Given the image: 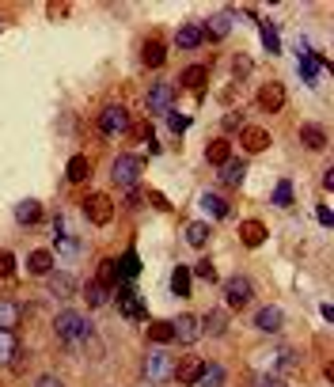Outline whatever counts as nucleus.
Wrapping results in <instances>:
<instances>
[{
    "mask_svg": "<svg viewBox=\"0 0 334 387\" xmlns=\"http://www.w3.org/2000/svg\"><path fill=\"white\" fill-rule=\"evenodd\" d=\"M95 334V323L80 312H72V307H61L58 315H53V338L61 342V346H84L87 338Z\"/></svg>",
    "mask_w": 334,
    "mask_h": 387,
    "instance_id": "f257e3e1",
    "label": "nucleus"
},
{
    "mask_svg": "<svg viewBox=\"0 0 334 387\" xmlns=\"http://www.w3.org/2000/svg\"><path fill=\"white\" fill-rule=\"evenodd\" d=\"M141 175H144V156H137V152H122L110 163V182L122 186V190H137Z\"/></svg>",
    "mask_w": 334,
    "mask_h": 387,
    "instance_id": "f03ea898",
    "label": "nucleus"
},
{
    "mask_svg": "<svg viewBox=\"0 0 334 387\" xmlns=\"http://www.w3.org/2000/svg\"><path fill=\"white\" fill-rule=\"evenodd\" d=\"M129 121L133 118H129V110L122 103H107L103 110H99V118H95V129L103 137H118V133H126L129 129Z\"/></svg>",
    "mask_w": 334,
    "mask_h": 387,
    "instance_id": "7ed1b4c3",
    "label": "nucleus"
},
{
    "mask_svg": "<svg viewBox=\"0 0 334 387\" xmlns=\"http://www.w3.org/2000/svg\"><path fill=\"white\" fill-rule=\"evenodd\" d=\"M254 300V285L247 273H236V278H228L225 285V304H228V312H243Z\"/></svg>",
    "mask_w": 334,
    "mask_h": 387,
    "instance_id": "20e7f679",
    "label": "nucleus"
},
{
    "mask_svg": "<svg viewBox=\"0 0 334 387\" xmlns=\"http://www.w3.org/2000/svg\"><path fill=\"white\" fill-rule=\"evenodd\" d=\"M171 357H167L163 349H149L144 353V361H141V376L149 383H163V380H171Z\"/></svg>",
    "mask_w": 334,
    "mask_h": 387,
    "instance_id": "39448f33",
    "label": "nucleus"
},
{
    "mask_svg": "<svg viewBox=\"0 0 334 387\" xmlns=\"http://www.w3.org/2000/svg\"><path fill=\"white\" fill-rule=\"evenodd\" d=\"M80 209H84V217L92 220L95 228H107L110 220H114V202H110L107 194H87L80 202Z\"/></svg>",
    "mask_w": 334,
    "mask_h": 387,
    "instance_id": "423d86ee",
    "label": "nucleus"
},
{
    "mask_svg": "<svg viewBox=\"0 0 334 387\" xmlns=\"http://www.w3.org/2000/svg\"><path fill=\"white\" fill-rule=\"evenodd\" d=\"M259 110H266V114H277V110H285V103H289V92H285V84L281 80H266L262 87H259Z\"/></svg>",
    "mask_w": 334,
    "mask_h": 387,
    "instance_id": "0eeeda50",
    "label": "nucleus"
},
{
    "mask_svg": "<svg viewBox=\"0 0 334 387\" xmlns=\"http://www.w3.org/2000/svg\"><path fill=\"white\" fill-rule=\"evenodd\" d=\"M251 323H254V330H262V334H277V330L285 327V312L277 304H262V307H254Z\"/></svg>",
    "mask_w": 334,
    "mask_h": 387,
    "instance_id": "6e6552de",
    "label": "nucleus"
},
{
    "mask_svg": "<svg viewBox=\"0 0 334 387\" xmlns=\"http://www.w3.org/2000/svg\"><path fill=\"white\" fill-rule=\"evenodd\" d=\"M144 107H149L152 114H171V107H175V87H171V84H152L149 92H144Z\"/></svg>",
    "mask_w": 334,
    "mask_h": 387,
    "instance_id": "1a4fd4ad",
    "label": "nucleus"
},
{
    "mask_svg": "<svg viewBox=\"0 0 334 387\" xmlns=\"http://www.w3.org/2000/svg\"><path fill=\"white\" fill-rule=\"evenodd\" d=\"M114 304H118V315H126V319H144V300H141V293L133 289V285H118Z\"/></svg>",
    "mask_w": 334,
    "mask_h": 387,
    "instance_id": "9d476101",
    "label": "nucleus"
},
{
    "mask_svg": "<svg viewBox=\"0 0 334 387\" xmlns=\"http://www.w3.org/2000/svg\"><path fill=\"white\" fill-rule=\"evenodd\" d=\"M202 357H198V353H186L183 361H175L171 364V380L175 383H183V387H190V383H198V376H202Z\"/></svg>",
    "mask_w": 334,
    "mask_h": 387,
    "instance_id": "9b49d317",
    "label": "nucleus"
},
{
    "mask_svg": "<svg viewBox=\"0 0 334 387\" xmlns=\"http://www.w3.org/2000/svg\"><path fill=\"white\" fill-rule=\"evenodd\" d=\"M171 327H175V342H179V346L202 342V319L198 315H179V319H171Z\"/></svg>",
    "mask_w": 334,
    "mask_h": 387,
    "instance_id": "f8f14e48",
    "label": "nucleus"
},
{
    "mask_svg": "<svg viewBox=\"0 0 334 387\" xmlns=\"http://www.w3.org/2000/svg\"><path fill=\"white\" fill-rule=\"evenodd\" d=\"M205 84H209V65L205 61H194L179 72V87H186V92H205Z\"/></svg>",
    "mask_w": 334,
    "mask_h": 387,
    "instance_id": "ddd939ff",
    "label": "nucleus"
},
{
    "mask_svg": "<svg viewBox=\"0 0 334 387\" xmlns=\"http://www.w3.org/2000/svg\"><path fill=\"white\" fill-rule=\"evenodd\" d=\"M243 179H247V160H243V156H232L228 163H220V186L239 190Z\"/></svg>",
    "mask_w": 334,
    "mask_h": 387,
    "instance_id": "4468645a",
    "label": "nucleus"
},
{
    "mask_svg": "<svg viewBox=\"0 0 334 387\" xmlns=\"http://www.w3.org/2000/svg\"><path fill=\"white\" fill-rule=\"evenodd\" d=\"M239 133H243V152H247V156H259V152L270 148V133H266L262 126H243Z\"/></svg>",
    "mask_w": 334,
    "mask_h": 387,
    "instance_id": "2eb2a0df",
    "label": "nucleus"
},
{
    "mask_svg": "<svg viewBox=\"0 0 334 387\" xmlns=\"http://www.w3.org/2000/svg\"><path fill=\"white\" fill-rule=\"evenodd\" d=\"M92 179V156H84V152H76V156H69V168H65V182L80 186Z\"/></svg>",
    "mask_w": 334,
    "mask_h": 387,
    "instance_id": "dca6fc26",
    "label": "nucleus"
},
{
    "mask_svg": "<svg viewBox=\"0 0 334 387\" xmlns=\"http://www.w3.org/2000/svg\"><path fill=\"white\" fill-rule=\"evenodd\" d=\"M232 12H217L209 23H202V31H205V42H225L228 35H232Z\"/></svg>",
    "mask_w": 334,
    "mask_h": 387,
    "instance_id": "f3484780",
    "label": "nucleus"
},
{
    "mask_svg": "<svg viewBox=\"0 0 334 387\" xmlns=\"http://www.w3.org/2000/svg\"><path fill=\"white\" fill-rule=\"evenodd\" d=\"M175 46H179V50H198V46H205L202 23H183L179 31H175Z\"/></svg>",
    "mask_w": 334,
    "mask_h": 387,
    "instance_id": "a211bd4d",
    "label": "nucleus"
},
{
    "mask_svg": "<svg viewBox=\"0 0 334 387\" xmlns=\"http://www.w3.org/2000/svg\"><path fill=\"white\" fill-rule=\"evenodd\" d=\"M266 236H270V231H266L262 220H243V224H239V243H243V247H251V251L262 247Z\"/></svg>",
    "mask_w": 334,
    "mask_h": 387,
    "instance_id": "6ab92c4d",
    "label": "nucleus"
},
{
    "mask_svg": "<svg viewBox=\"0 0 334 387\" xmlns=\"http://www.w3.org/2000/svg\"><path fill=\"white\" fill-rule=\"evenodd\" d=\"M167 61V50H163V42L160 38H144V46H141V65L144 69H160V65Z\"/></svg>",
    "mask_w": 334,
    "mask_h": 387,
    "instance_id": "aec40b11",
    "label": "nucleus"
},
{
    "mask_svg": "<svg viewBox=\"0 0 334 387\" xmlns=\"http://www.w3.org/2000/svg\"><path fill=\"white\" fill-rule=\"evenodd\" d=\"M27 273H35V278H50L53 273V251H46V247L31 251L27 254Z\"/></svg>",
    "mask_w": 334,
    "mask_h": 387,
    "instance_id": "412c9836",
    "label": "nucleus"
},
{
    "mask_svg": "<svg viewBox=\"0 0 334 387\" xmlns=\"http://www.w3.org/2000/svg\"><path fill=\"white\" fill-rule=\"evenodd\" d=\"M228 383V369L220 361H205L202 376H198V387H225Z\"/></svg>",
    "mask_w": 334,
    "mask_h": 387,
    "instance_id": "4be33fe9",
    "label": "nucleus"
},
{
    "mask_svg": "<svg viewBox=\"0 0 334 387\" xmlns=\"http://www.w3.org/2000/svg\"><path fill=\"white\" fill-rule=\"evenodd\" d=\"M16 224H19V228L42 224V202H35V197H27V202H19V205H16Z\"/></svg>",
    "mask_w": 334,
    "mask_h": 387,
    "instance_id": "5701e85b",
    "label": "nucleus"
},
{
    "mask_svg": "<svg viewBox=\"0 0 334 387\" xmlns=\"http://www.w3.org/2000/svg\"><path fill=\"white\" fill-rule=\"evenodd\" d=\"M92 281H99L103 289L110 293V289H118L122 285V273H118V258H103L99 262V270H95V278Z\"/></svg>",
    "mask_w": 334,
    "mask_h": 387,
    "instance_id": "b1692460",
    "label": "nucleus"
},
{
    "mask_svg": "<svg viewBox=\"0 0 334 387\" xmlns=\"http://www.w3.org/2000/svg\"><path fill=\"white\" fill-rule=\"evenodd\" d=\"M228 334V315L220 312V307H213L205 319H202V338H225Z\"/></svg>",
    "mask_w": 334,
    "mask_h": 387,
    "instance_id": "393cba45",
    "label": "nucleus"
},
{
    "mask_svg": "<svg viewBox=\"0 0 334 387\" xmlns=\"http://www.w3.org/2000/svg\"><path fill=\"white\" fill-rule=\"evenodd\" d=\"M300 145L311 148V152H323L327 148V129H323L319 121H308V126L300 129Z\"/></svg>",
    "mask_w": 334,
    "mask_h": 387,
    "instance_id": "a878e982",
    "label": "nucleus"
},
{
    "mask_svg": "<svg viewBox=\"0 0 334 387\" xmlns=\"http://www.w3.org/2000/svg\"><path fill=\"white\" fill-rule=\"evenodd\" d=\"M144 334H149L152 346H171V342H175V327H171V319H156V323H149Z\"/></svg>",
    "mask_w": 334,
    "mask_h": 387,
    "instance_id": "bb28decb",
    "label": "nucleus"
},
{
    "mask_svg": "<svg viewBox=\"0 0 334 387\" xmlns=\"http://www.w3.org/2000/svg\"><path fill=\"white\" fill-rule=\"evenodd\" d=\"M50 293L58 296V300H69V296L76 293V278H72V273H65V270H61V273L53 270V273H50Z\"/></svg>",
    "mask_w": 334,
    "mask_h": 387,
    "instance_id": "cd10ccee",
    "label": "nucleus"
},
{
    "mask_svg": "<svg viewBox=\"0 0 334 387\" xmlns=\"http://www.w3.org/2000/svg\"><path fill=\"white\" fill-rule=\"evenodd\" d=\"M190 289H194V273H190V266H175L171 270V293L175 296H190Z\"/></svg>",
    "mask_w": 334,
    "mask_h": 387,
    "instance_id": "c85d7f7f",
    "label": "nucleus"
},
{
    "mask_svg": "<svg viewBox=\"0 0 334 387\" xmlns=\"http://www.w3.org/2000/svg\"><path fill=\"white\" fill-rule=\"evenodd\" d=\"M202 209H205V213L213 217V220H225V217H232V205H228L220 194H213V190H209V194H202Z\"/></svg>",
    "mask_w": 334,
    "mask_h": 387,
    "instance_id": "c756f323",
    "label": "nucleus"
},
{
    "mask_svg": "<svg viewBox=\"0 0 334 387\" xmlns=\"http://www.w3.org/2000/svg\"><path fill=\"white\" fill-rule=\"evenodd\" d=\"M205 160L213 163V168H220V163H228V160H232V145H228L225 137L209 141V145H205Z\"/></svg>",
    "mask_w": 334,
    "mask_h": 387,
    "instance_id": "7c9ffc66",
    "label": "nucleus"
},
{
    "mask_svg": "<svg viewBox=\"0 0 334 387\" xmlns=\"http://www.w3.org/2000/svg\"><path fill=\"white\" fill-rule=\"evenodd\" d=\"M80 293H84V304L92 307V312H95V307H107V300H110V293H107L99 281H84Z\"/></svg>",
    "mask_w": 334,
    "mask_h": 387,
    "instance_id": "2f4dec72",
    "label": "nucleus"
},
{
    "mask_svg": "<svg viewBox=\"0 0 334 387\" xmlns=\"http://www.w3.org/2000/svg\"><path fill=\"white\" fill-rule=\"evenodd\" d=\"M16 353H19V338L12 330H0V364H12Z\"/></svg>",
    "mask_w": 334,
    "mask_h": 387,
    "instance_id": "473e14b6",
    "label": "nucleus"
},
{
    "mask_svg": "<svg viewBox=\"0 0 334 387\" xmlns=\"http://www.w3.org/2000/svg\"><path fill=\"white\" fill-rule=\"evenodd\" d=\"M19 319H23L19 304H12V300H0V330H16Z\"/></svg>",
    "mask_w": 334,
    "mask_h": 387,
    "instance_id": "72a5a7b5",
    "label": "nucleus"
},
{
    "mask_svg": "<svg viewBox=\"0 0 334 387\" xmlns=\"http://www.w3.org/2000/svg\"><path fill=\"white\" fill-rule=\"evenodd\" d=\"M186 243H190V247H205V243H209V224H205V220L186 224Z\"/></svg>",
    "mask_w": 334,
    "mask_h": 387,
    "instance_id": "f704fd0d",
    "label": "nucleus"
},
{
    "mask_svg": "<svg viewBox=\"0 0 334 387\" xmlns=\"http://www.w3.org/2000/svg\"><path fill=\"white\" fill-rule=\"evenodd\" d=\"M167 129L183 137L186 129H190V114H179V110H171V114H167Z\"/></svg>",
    "mask_w": 334,
    "mask_h": 387,
    "instance_id": "c9c22d12",
    "label": "nucleus"
},
{
    "mask_svg": "<svg viewBox=\"0 0 334 387\" xmlns=\"http://www.w3.org/2000/svg\"><path fill=\"white\" fill-rule=\"evenodd\" d=\"M220 126H225L228 133H236V129H243V126H247V114H243V110H228V114H225V121H220Z\"/></svg>",
    "mask_w": 334,
    "mask_h": 387,
    "instance_id": "e433bc0d",
    "label": "nucleus"
},
{
    "mask_svg": "<svg viewBox=\"0 0 334 387\" xmlns=\"http://www.w3.org/2000/svg\"><path fill=\"white\" fill-rule=\"evenodd\" d=\"M274 205H281V209L293 205V182H277V190H274Z\"/></svg>",
    "mask_w": 334,
    "mask_h": 387,
    "instance_id": "4c0bfd02",
    "label": "nucleus"
},
{
    "mask_svg": "<svg viewBox=\"0 0 334 387\" xmlns=\"http://www.w3.org/2000/svg\"><path fill=\"white\" fill-rule=\"evenodd\" d=\"M262 42H266V50H270V53L281 50V38H277V27L274 23H262Z\"/></svg>",
    "mask_w": 334,
    "mask_h": 387,
    "instance_id": "58836bf2",
    "label": "nucleus"
},
{
    "mask_svg": "<svg viewBox=\"0 0 334 387\" xmlns=\"http://www.w3.org/2000/svg\"><path fill=\"white\" fill-rule=\"evenodd\" d=\"M12 273H16V258H12V251H0V281H12Z\"/></svg>",
    "mask_w": 334,
    "mask_h": 387,
    "instance_id": "ea45409f",
    "label": "nucleus"
},
{
    "mask_svg": "<svg viewBox=\"0 0 334 387\" xmlns=\"http://www.w3.org/2000/svg\"><path fill=\"white\" fill-rule=\"evenodd\" d=\"M190 273H198V278H202V281H209V285L217 281V266H213L209 258H202V262H198V266H194Z\"/></svg>",
    "mask_w": 334,
    "mask_h": 387,
    "instance_id": "a19ab883",
    "label": "nucleus"
},
{
    "mask_svg": "<svg viewBox=\"0 0 334 387\" xmlns=\"http://www.w3.org/2000/svg\"><path fill=\"white\" fill-rule=\"evenodd\" d=\"M126 133H129L133 141H149V137H152V133H149V121H129Z\"/></svg>",
    "mask_w": 334,
    "mask_h": 387,
    "instance_id": "79ce46f5",
    "label": "nucleus"
},
{
    "mask_svg": "<svg viewBox=\"0 0 334 387\" xmlns=\"http://www.w3.org/2000/svg\"><path fill=\"white\" fill-rule=\"evenodd\" d=\"M35 387H65V380L58 372H42V376H35Z\"/></svg>",
    "mask_w": 334,
    "mask_h": 387,
    "instance_id": "37998d69",
    "label": "nucleus"
},
{
    "mask_svg": "<svg viewBox=\"0 0 334 387\" xmlns=\"http://www.w3.org/2000/svg\"><path fill=\"white\" fill-rule=\"evenodd\" d=\"M232 65H236V76H251V69H254V61L247 58V53H236V61Z\"/></svg>",
    "mask_w": 334,
    "mask_h": 387,
    "instance_id": "c03bdc74",
    "label": "nucleus"
},
{
    "mask_svg": "<svg viewBox=\"0 0 334 387\" xmlns=\"http://www.w3.org/2000/svg\"><path fill=\"white\" fill-rule=\"evenodd\" d=\"M251 387H285L281 380H274V376H266V380H254Z\"/></svg>",
    "mask_w": 334,
    "mask_h": 387,
    "instance_id": "a18cd8bd",
    "label": "nucleus"
},
{
    "mask_svg": "<svg viewBox=\"0 0 334 387\" xmlns=\"http://www.w3.org/2000/svg\"><path fill=\"white\" fill-rule=\"evenodd\" d=\"M319 224H327V228L334 224V217H330V209H327V205H319Z\"/></svg>",
    "mask_w": 334,
    "mask_h": 387,
    "instance_id": "49530a36",
    "label": "nucleus"
},
{
    "mask_svg": "<svg viewBox=\"0 0 334 387\" xmlns=\"http://www.w3.org/2000/svg\"><path fill=\"white\" fill-rule=\"evenodd\" d=\"M323 190H334V168L323 171Z\"/></svg>",
    "mask_w": 334,
    "mask_h": 387,
    "instance_id": "de8ad7c7",
    "label": "nucleus"
}]
</instances>
